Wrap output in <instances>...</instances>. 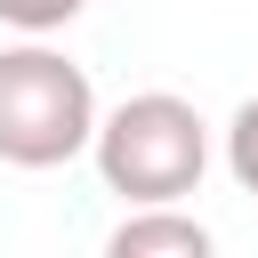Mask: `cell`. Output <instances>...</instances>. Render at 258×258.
Masks as SVG:
<instances>
[{
	"label": "cell",
	"mask_w": 258,
	"mask_h": 258,
	"mask_svg": "<svg viewBox=\"0 0 258 258\" xmlns=\"http://www.w3.org/2000/svg\"><path fill=\"white\" fill-rule=\"evenodd\" d=\"M89 153H97L105 194H121L129 210L185 202V194H202V169H210V121L185 97L145 89V97H121L113 113H97Z\"/></svg>",
	"instance_id": "cell-1"
},
{
	"label": "cell",
	"mask_w": 258,
	"mask_h": 258,
	"mask_svg": "<svg viewBox=\"0 0 258 258\" xmlns=\"http://www.w3.org/2000/svg\"><path fill=\"white\" fill-rule=\"evenodd\" d=\"M105 258H218L210 226L185 218L177 202H153V210H129L113 234H105Z\"/></svg>",
	"instance_id": "cell-3"
},
{
	"label": "cell",
	"mask_w": 258,
	"mask_h": 258,
	"mask_svg": "<svg viewBox=\"0 0 258 258\" xmlns=\"http://www.w3.org/2000/svg\"><path fill=\"white\" fill-rule=\"evenodd\" d=\"M226 169H234V185H242V194H258V97L226 121Z\"/></svg>",
	"instance_id": "cell-5"
},
{
	"label": "cell",
	"mask_w": 258,
	"mask_h": 258,
	"mask_svg": "<svg viewBox=\"0 0 258 258\" xmlns=\"http://www.w3.org/2000/svg\"><path fill=\"white\" fill-rule=\"evenodd\" d=\"M89 137H97L89 73L48 40L0 48V161L8 169H64L73 153H89Z\"/></svg>",
	"instance_id": "cell-2"
},
{
	"label": "cell",
	"mask_w": 258,
	"mask_h": 258,
	"mask_svg": "<svg viewBox=\"0 0 258 258\" xmlns=\"http://www.w3.org/2000/svg\"><path fill=\"white\" fill-rule=\"evenodd\" d=\"M81 8H89V0H0V24H16L24 40H48V32H64Z\"/></svg>",
	"instance_id": "cell-4"
}]
</instances>
